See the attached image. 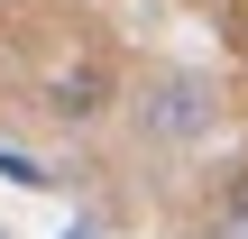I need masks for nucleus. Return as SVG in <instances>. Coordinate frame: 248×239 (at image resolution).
Returning <instances> with one entry per match:
<instances>
[{
	"instance_id": "0eeeda50",
	"label": "nucleus",
	"mask_w": 248,
	"mask_h": 239,
	"mask_svg": "<svg viewBox=\"0 0 248 239\" xmlns=\"http://www.w3.org/2000/svg\"><path fill=\"white\" fill-rule=\"evenodd\" d=\"M0 239H9V230H0Z\"/></svg>"
},
{
	"instance_id": "423d86ee",
	"label": "nucleus",
	"mask_w": 248,
	"mask_h": 239,
	"mask_svg": "<svg viewBox=\"0 0 248 239\" xmlns=\"http://www.w3.org/2000/svg\"><path fill=\"white\" fill-rule=\"evenodd\" d=\"M0 9H9V0H0Z\"/></svg>"
},
{
	"instance_id": "20e7f679",
	"label": "nucleus",
	"mask_w": 248,
	"mask_h": 239,
	"mask_svg": "<svg viewBox=\"0 0 248 239\" xmlns=\"http://www.w3.org/2000/svg\"><path fill=\"white\" fill-rule=\"evenodd\" d=\"M64 239H92V230H64Z\"/></svg>"
},
{
	"instance_id": "f03ea898",
	"label": "nucleus",
	"mask_w": 248,
	"mask_h": 239,
	"mask_svg": "<svg viewBox=\"0 0 248 239\" xmlns=\"http://www.w3.org/2000/svg\"><path fill=\"white\" fill-rule=\"evenodd\" d=\"M92 92H101V74H55V111H74V120H83V111H92Z\"/></svg>"
},
{
	"instance_id": "f257e3e1",
	"label": "nucleus",
	"mask_w": 248,
	"mask_h": 239,
	"mask_svg": "<svg viewBox=\"0 0 248 239\" xmlns=\"http://www.w3.org/2000/svg\"><path fill=\"white\" fill-rule=\"evenodd\" d=\"M202 239H248V184L221 203V212H212V221H202Z\"/></svg>"
},
{
	"instance_id": "39448f33",
	"label": "nucleus",
	"mask_w": 248,
	"mask_h": 239,
	"mask_svg": "<svg viewBox=\"0 0 248 239\" xmlns=\"http://www.w3.org/2000/svg\"><path fill=\"white\" fill-rule=\"evenodd\" d=\"M202 9H212V0H202Z\"/></svg>"
},
{
	"instance_id": "7ed1b4c3",
	"label": "nucleus",
	"mask_w": 248,
	"mask_h": 239,
	"mask_svg": "<svg viewBox=\"0 0 248 239\" xmlns=\"http://www.w3.org/2000/svg\"><path fill=\"white\" fill-rule=\"evenodd\" d=\"M0 175H9V184H46V166H37V157H18V147H0Z\"/></svg>"
}]
</instances>
